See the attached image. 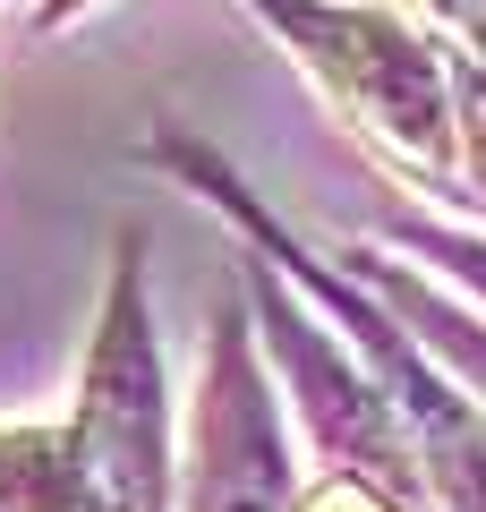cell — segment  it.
I'll return each instance as SVG.
<instances>
[{
    "label": "cell",
    "instance_id": "obj_9",
    "mask_svg": "<svg viewBox=\"0 0 486 512\" xmlns=\"http://www.w3.org/2000/svg\"><path fill=\"white\" fill-rule=\"evenodd\" d=\"M410 9L435 26V43H444L452 60H469V69L486 77V0H410Z\"/></svg>",
    "mask_w": 486,
    "mask_h": 512
},
{
    "label": "cell",
    "instance_id": "obj_6",
    "mask_svg": "<svg viewBox=\"0 0 486 512\" xmlns=\"http://www.w3.org/2000/svg\"><path fill=\"white\" fill-rule=\"evenodd\" d=\"M0 512H77V453L60 419L0 427Z\"/></svg>",
    "mask_w": 486,
    "mask_h": 512
},
{
    "label": "cell",
    "instance_id": "obj_4",
    "mask_svg": "<svg viewBox=\"0 0 486 512\" xmlns=\"http://www.w3.org/2000/svg\"><path fill=\"white\" fill-rule=\"evenodd\" d=\"M180 512H299L282 384L265 367L248 291H231L205 325V367L180 444Z\"/></svg>",
    "mask_w": 486,
    "mask_h": 512
},
{
    "label": "cell",
    "instance_id": "obj_3",
    "mask_svg": "<svg viewBox=\"0 0 486 512\" xmlns=\"http://www.w3.org/2000/svg\"><path fill=\"white\" fill-rule=\"evenodd\" d=\"M77 453V512H180L171 461V376L154 342V282L145 231L111 239V274L94 299V333L77 359V402L60 410Z\"/></svg>",
    "mask_w": 486,
    "mask_h": 512
},
{
    "label": "cell",
    "instance_id": "obj_8",
    "mask_svg": "<svg viewBox=\"0 0 486 512\" xmlns=\"http://www.w3.org/2000/svg\"><path fill=\"white\" fill-rule=\"evenodd\" d=\"M299 512H435V495L410 478L359 470V461H316V478L299 487Z\"/></svg>",
    "mask_w": 486,
    "mask_h": 512
},
{
    "label": "cell",
    "instance_id": "obj_2",
    "mask_svg": "<svg viewBox=\"0 0 486 512\" xmlns=\"http://www.w3.org/2000/svg\"><path fill=\"white\" fill-rule=\"evenodd\" d=\"M401 188L461 197V60L384 0H239Z\"/></svg>",
    "mask_w": 486,
    "mask_h": 512
},
{
    "label": "cell",
    "instance_id": "obj_10",
    "mask_svg": "<svg viewBox=\"0 0 486 512\" xmlns=\"http://www.w3.org/2000/svg\"><path fill=\"white\" fill-rule=\"evenodd\" d=\"M461 197L486 214V77L461 60Z\"/></svg>",
    "mask_w": 486,
    "mask_h": 512
},
{
    "label": "cell",
    "instance_id": "obj_7",
    "mask_svg": "<svg viewBox=\"0 0 486 512\" xmlns=\"http://www.w3.org/2000/svg\"><path fill=\"white\" fill-rule=\"evenodd\" d=\"M384 239H393V256H418L435 282H452V291H478V299H486V239L452 231L444 214H384Z\"/></svg>",
    "mask_w": 486,
    "mask_h": 512
},
{
    "label": "cell",
    "instance_id": "obj_11",
    "mask_svg": "<svg viewBox=\"0 0 486 512\" xmlns=\"http://www.w3.org/2000/svg\"><path fill=\"white\" fill-rule=\"evenodd\" d=\"M86 9H103V0H35V35H60V26L86 18Z\"/></svg>",
    "mask_w": 486,
    "mask_h": 512
},
{
    "label": "cell",
    "instance_id": "obj_5",
    "mask_svg": "<svg viewBox=\"0 0 486 512\" xmlns=\"http://www.w3.org/2000/svg\"><path fill=\"white\" fill-rule=\"evenodd\" d=\"M333 265H342L359 291H376L384 308L418 333V350H427V359L461 384L469 402L486 410V316H478V308H461V299H452L435 274H418L410 256H393V248H367V239L333 248Z\"/></svg>",
    "mask_w": 486,
    "mask_h": 512
},
{
    "label": "cell",
    "instance_id": "obj_1",
    "mask_svg": "<svg viewBox=\"0 0 486 512\" xmlns=\"http://www.w3.org/2000/svg\"><path fill=\"white\" fill-rule=\"evenodd\" d=\"M154 154H162V171H171L188 197H205L222 222H231L239 248H256L273 274H282L290 291H299L307 308L367 359V376L384 384V402L401 410V427H410V444H418V478H427L435 512H486V410L469 402L427 350H418V333L401 325L376 291H359L333 256L307 248V239L290 231V222L273 214V205L256 197L214 146H197L188 128H154Z\"/></svg>",
    "mask_w": 486,
    "mask_h": 512
}]
</instances>
